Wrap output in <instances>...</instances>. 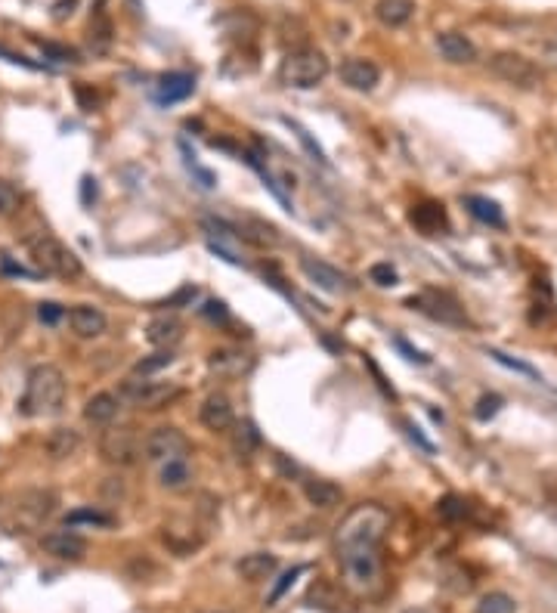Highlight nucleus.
Wrapping results in <instances>:
<instances>
[{
  "instance_id": "1",
  "label": "nucleus",
  "mask_w": 557,
  "mask_h": 613,
  "mask_svg": "<svg viewBox=\"0 0 557 613\" xmlns=\"http://www.w3.org/2000/svg\"><path fill=\"white\" fill-rule=\"evenodd\" d=\"M65 394H69V381H65L62 369L53 363H41L25 378V394L19 400V409L28 418H53L62 412Z\"/></svg>"
},
{
  "instance_id": "2",
  "label": "nucleus",
  "mask_w": 557,
  "mask_h": 613,
  "mask_svg": "<svg viewBox=\"0 0 557 613\" xmlns=\"http://www.w3.org/2000/svg\"><path fill=\"white\" fill-rule=\"evenodd\" d=\"M338 564L344 573V583L356 595H375L384 583V561L381 545H347L338 548Z\"/></svg>"
},
{
  "instance_id": "3",
  "label": "nucleus",
  "mask_w": 557,
  "mask_h": 613,
  "mask_svg": "<svg viewBox=\"0 0 557 613\" xmlns=\"http://www.w3.org/2000/svg\"><path fill=\"white\" fill-rule=\"evenodd\" d=\"M59 499L53 490L35 487L10 496V505L0 502V527H10L13 533H31L38 530L50 514L56 511Z\"/></svg>"
},
{
  "instance_id": "4",
  "label": "nucleus",
  "mask_w": 557,
  "mask_h": 613,
  "mask_svg": "<svg viewBox=\"0 0 557 613\" xmlns=\"http://www.w3.org/2000/svg\"><path fill=\"white\" fill-rule=\"evenodd\" d=\"M31 261L38 264V273L56 276V279H78L84 273L78 254L65 248L50 230H35V233H25L22 236Z\"/></svg>"
},
{
  "instance_id": "5",
  "label": "nucleus",
  "mask_w": 557,
  "mask_h": 613,
  "mask_svg": "<svg viewBox=\"0 0 557 613\" xmlns=\"http://www.w3.org/2000/svg\"><path fill=\"white\" fill-rule=\"evenodd\" d=\"M387 530H390V514L381 505L369 502V505L353 508L347 518L341 521L335 545L338 548H347V545H381Z\"/></svg>"
},
{
  "instance_id": "6",
  "label": "nucleus",
  "mask_w": 557,
  "mask_h": 613,
  "mask_svg": "<svg viewBox=\"0 0 557 613\" xmlns=\"http://www.w3.org/2000/svg\"><path fill=\"white\" fill-rule=\"evenodd\" d=\"M329 78V59L316 47H294L279 62V81L294 90H313Z\"/></svg>"
},
{
  "instance_id": "7",
  "label": "nucleus",
  "mask_w": 557,
  "mask_h": 613,
  "mask_svg": "<svg viewBox=\"0 0 557 613\" xmlns=\"http://www.w3.org/2000/svg\"><path fill=\"white\" fill-rule=\"evenodd\" d=\"M143 440L146 437L137 425H109L100 437V456L118 468L137 465L143 456Z\"/></svg>"
},
{
  "instance_id": "8",
  "label": "nucleus",
  "mask_w": 557,
  "mask_h": 613,
  "mask_svg": "<svg viewBox=\"0 0 557 613\" xmlns=\"http://www.w3.org/2000/svg\"><path fill=\"white\" fill-rule=\"evenodd\" d=\"M121 394L134 403V406H140V409H146V412H158V409H168L174 400H180V394H183V387L180 384H174V381H149V378H127L124 381V387H121Z\"/></svg>"
},
{
  "instance_id": "9",
  "label": "nucleus",
  "mask_w": 557,
  "mask_h": 613,
  "mask_svg": "<svg viewBox=\"0 0 557 613\" xmlns=\"http://www.w3.org/2000/svg\"><path fill=\"white\" fill-rule=\"evenodd\" d=\"M489 72L511 87H520V90H533L542 84V69L536 66V62L520 56V53H511V50H502L489 59Z\"/></svg>"
},
{
  "instance_id": "10",
  "label": "nucleus",
  "mask_w": 557,
  "mask_h": 613,
  "mask_svg": "<svg viewBox=\"0 0 557 613\" xmlns=\"http://www.w3.org/2000/svg\"><path fill=\"white\" fill-rule=\"evenodd\" d=\"M189 449H192L189 437L174 425H161V428L149 431L143 440V456L155 465L171 462V459H189Z\"/></svg>"
},
{
  "instance_id": "11",
  "label": "nucleus",
  "mask_w": 557,
  "mask_h": 613,
  "mask_svg": "<svg viewBox=\"0 0 557 613\" xmlns=\"http://www.w3.org/2000/svg\"><path fill=\"white\" fill-rule=\"evenodd\" d=\"M406 307L431 316L434 322H443V326H468V316H465V307L458 304L449 292H421V295H412L406 301Z\"/></svg>"
},
{
  "instance_id": "12",
  "label": "nucleus",
  "mask_w": 557,
  "mask_h": 613,
  "mask_svg": "<svg viewBox=\"0 0 557 613\" xmlns=\"http://www.w3.org/2000/svg\"><path fill=\"white\" fill-rule=\"evenodd\" d=\"M298 267H301V273L316 285V288H322V292H329V295H344V292H350V279L338 270V267H332L329 261H319V257H310V254H304L301 261H298Z\"/></svg>"
},
{
  "instance_id": "13",
  "label": "nucleus",
  "mask_w": 557,
  "mask_h": 613,
  "mask_svg": "<svg viewBox=\"0 0 557 613\" xmlns=\"http://www.w3.org/2000/svg\"><path fill=\"white\" fill-rule=\"evenodd\" d=\"M41 548L59 561H81L87 555V539L75 530H50L41 536Z\"/></svg>"
},
{
  "instance_id": "14",
  "label": "nucleus",
  "mask_w": 557,
  "mask_h": 613,
  "mask_svg": "<svg viewBox=\"0 0 557 613\" xmlns=\"http://www.w3.org/2000/svg\"><path fill=\"white\" fill-rule=\"evenodd\" d=\"M65 316H69L72 335H75V338H84V341L100 338V335H106V329H109L106 313H103L100 307H93V304H78V307H72Z\"/></svg>"
},
{
  "instance_id": "15",
  "label": "nucleus",
  "mask_w": 557,
  "mask_h": 613,
  "mask_svg": "<svg viewBox=\"0 0 557 613\" xmlns=\"http://www.w3.org/2000/svg\"><path fill=\"white\" fill-rule=\"evenodd\" d=\"M341 81H344L347 87H353V90L369 93V90L378 87V81H381V69L375 66L372 59L350 56V59L341 62Z\"/></svg>"
},
{
  "instance_id": "16",
  "label": "nucleus",
  "mask_w": 557,
  "mask_h": 613,
  "mask_svg": "<svg viewBox=\"0 0 557 613\" xmlns=\"http://www.w3.org/2000/svg\"><path fill=\"white\" fill-rule=\"evenodd\" d=\"M199 422H202L208 431H214V434L233 428V425H236V412H233V403H229V397H226V394H211V397H205V403H202V409H199Z\"/></svg>"
},
{
  "instance_id": "17",
  "label": "nucleus",
  "mask_w": 557,
  "mask_h": 613,
  "mask_svg": "<svg viewBox=\"0 0 557 613\" xmlns=\"http://www.w3.org/2000/svg\"><path fill=\"white\" fill-rule=\"evenodd\" d=\"M437 50L446 62H452V66H471V62L477 59L474 41L468 35H462V31H440Z\"/></svg>"
},
{
  "instance_id": "18",
  "label": "nucleus",
  "mask_w": 557,
  "mask_h": 613,
  "mask_svg": "<svg viewBox=\"0 0 557 613\" xmlns=\"http://www.w3.org/2000/svg\"><path fill=\"white\" fill-rule=\"evenodd\" d=\"M183 338V322L174 313H158L146 326V341L158 350H171Z\"/></svg>"
},
{
  "instance_id": "19",
  "label": "nucleus",
  "mask_w": 557,
  "mask_h": 613,
  "mask_svg": "<svg viewBox=\"0 0 557 613\" xmlns=\"http://www.w3.org/2000/svg\"><path fill=\"white\" fill-rule=\"evenodd\" d=\"M208 369L217 378H239L251 369V357L242 350H233V347H220L208 357Z\"/></svg>"
},
{
  "instance_id": "20",
  "label": "nucleus",
  "mask_w": 557,
  "mask_h": 613,
  "mask_svg": "<svg viewBox=\"0 0 557 613\" xmlns=\"http://www.w3.org/2000/svg\"><path fill=\"white\" fill-rule=\"evenodd\" d=\"M236 230H239V239H242V242H251V245H257V248H279V245H282L279 230L273 227V223L260 220V217H242Z\"/></svg>"
},
{
  "instance_id": "21",
  "label": "nucleus",
  "mask_w": 557,
  "mask_h": 613,
  "mask_svg": "<svg viewBox=\"0 0 557 613\" xmlns=\"http://www.w3.org/2000/svg\"><path fill=\"white\" fill-rule=\"evenodd\" d=\"M279 570V558L273 552H251L236 564V573L245 579V583H264Z\"/></svg>"
},
{
  "instance_id": "22",
  "label": "nucleus",
  "mask_w": 557,
  "mask_h": 613,
  "mask_svg": "<svg viewBox=\"0 0 557 613\" xmlns=\"http://www.w3.org/2000/svg\"><path fill=\"white\" fill-rule=\"evenodd\" d=\"M195 93V78L186 75V72H171L158 81V90H155V100L161 106H168V103H183L186 96Z\"/></svg>"
},
{
  "instance_id": "23",
  "label": "nucleus",
  "mask_w": 557,
  "mask_h": 613,
  "mask_svg": "<svg viewBox=\"0 0 557 613\" xmlns=\"http://www.w3.org/2000/svg\"><path fill=\"white\" fill-rule=\"evenodd\" d=\"M412 223L424 233V236H437L449 227V217H446V208L440 202H421L412 208Z\"/></svg>"
},
{
  "instance_id": "24",
  "label": "nucleus",
  "mask_w": 557,
  "mask_h": 613,
  "mask_svg": "<svg viewBox=\"0 0 557 613\" xmlns=\"http://www.w3.org/2000/svg\"><path fill=\"white\" fill-rule=\"evenodd\" d=\"M118 409H121V397H115V394L103 391V394H93V397L84 403V418H87L90 425H100V428H106V425H112V422H115Z\"/></svg>"
},
{
  "instance_id": "25",
  "label": "nucleus",
  "mask_w": 557,
  "mask_h": 613,
  "mask_svg": "<svg viewBox=\"0 0 557 613\" xmlns=\"http://www.w3.org/2000/svg\"><path fill=\"white\" fill-rule=\"evenodd\" d=\"M304 496L319 511H332V508H338L344 502V490L332 480H307L304 483Z\"/></svg>"
},
{
  "instance_id": "26",
  "label": "nucleus",
  "mask_w": 557,
  "mask_h": 613,
  "mask_svg": "<svg viewBox=\"0 0 557 613\" xmlns=\"http://www.w3.org/2000/svg\"><path fill=\"white\" fill-rule=\"evenodd\" d=\"M192 477H195V471H192L189 459H171V462H161V468H158V483L171 493L189 490Z\"/></svg>"
},
{
  "instance_id": "27",
  "label": "nucleus",
  "mask_w": 557,
  "mask_h": 613,
  "mask_svg": "<svg viewBox=\"0 0 557 613\" xmlns=\"http://www.w3.org/2000/svg\"><path fill=\"white\" fill-rule=\"evenodd\" d=\"M44 449H47V456H50L53 462H65V459L78 456V449H81V434H78L75 428H56V431H50Z\"/></svg>"
},
{
  "instance_id": "28",
  "label": "nucleus",
  "mask_w": 557,
  "mask_h": 613,
  "mask_svg": "<svg viewBox=\"0 0 557 613\" xmlns=\"http://www.w3.org/2000/svg\"><path fill=\"white\" fill-rule=\"evenodd\" d=\"M415 16V0H378L375 19L384 28H403Z\"/></svg>"
},
{
  "instance_id": "29",
  "label": "nucleus",
  "mask_w": 557,
  "mask_h": 613,
  "mask_svg": "<svg viewBox=\"0 0 557 613\" xmlns=\"http://www.w3.org/2000/svg\"><path fill=\"white\" fill-rule=\"evenodd\" d=\"M465 205H468L471 217H477L480 223H486V227H496V230L505 227V211H502L499 202L486 199V196H468Z\"/></svg>"
},
{
  "instance_id": "30",
  "label": "nucleus",
  "mask_w": 557,
  "mask_h": 613,
  "mask_svg": "<svg viewBox=\"0 0 557 613\" xmlns=\"http://www.w3.org/2000/svg\"><path fill=\"white\" fill-rule=\"evenodd\" d=\"M87 41H90V50H93V53H106V50L112 47V22H109V16H106L103 10L93 16Z\"/></svg>"
},
{
  "instance_id": "31",
  "label": "nucleus",
  "mask_w": 557,
  "mask_h": 613,
  "mask_svg": "<svg viewBox=\"0 0 557 613\" xmlns=\"http://www.w3.org/2000/svg\"><path fill=\"white\" fill-rule=\"evenodd\" d=\"M81 524H87V527H112L115 518L109 511H100V508H75V511H69L65 527H81Z\"/></svg>"
},
{
  "instance_id": "32",
  "label": "nucleus",
  "mask_w": 557,
  "mask_h": 613,
  "mask_svg": "<svg viewBox=\"0 0 557 613\" xmlns=\"http://www.w3.org/2000/svg\"><path fill=\"white\" fill-rule=\"evenodd\" d=\"M233 428H236V431H233V453H236L239 459H251L254 449L260 446V437H257L254 425H251V422H239V425H233Z\"/></svg>"
},
{
  "instance_id": "33",
  "label": "nucleus",
  "mask_w": 557,
  "mask_h": 613,
  "mask_svg": "<svg viewBox=\"0 0 557 613\" xmlns=\"http://www.w3.org/2000/svg\"><path fill=\"white\" fill-rule=\"evenodd\" d=\"M437 514H440L443 521L455 524V521H465V518H468L471 505H468L462 496H443V499L437 502Z\"/></svg>"
},
{
  "instance_id": "34",
  "label": "nucleus",
  "mask_w": 557,
  "mask_h": 613,
  "mask_svg": "<svg viewBox=\"0 0 557 613\" xmlns=\"http://www.w3.org/2000/svg\"><path fill=\"white\" fill-rule=\"evenodd\" d=\"M174 363V353L171 350H158V353H149V357H143L137 366H134V375L137 378H149L161 369H168Z\"/></svg>"
},
{
  "instance_id": "35",
  "label": "nucleus",
  "mask_w": 557,
  "mask_h": 613,
  "mask_svg": "<svg viewBox=\"0 0 557 613\" xmlns=\"http://www.w3.org/2000/svg\"><path fill=\"white\" fill-rule=\"evenodd\" d=\"M22 211V192L16 189V183L0 177V217H16Z\"/></svg>"
},
{
  "instance_id": "36",
  "label": "nucleus",
  "mask_w": 557,
  "mask_h": 613,
  "mask_svg": "<svg viewBox=\"0 0 557 613\" xmlns=\"http://www.w3.org/2000/svg\"><path fill=\"white\" fill-rule=\"evenodd\" d=\"M477 613H517V601L505 592H489L477 601Z\"/></svg>"
},
{
  "instance_id": "37",
  "label": "nucleus",
  "mask_w": 557,
  "mask_h": 613,
  "mask_svg": "<svg viewBox=\"0 0 557 613\" xmlns=\"http://www.w3.org/2000/svg\"><path fill=\"white\" fill-rule=\"evenodd\" d=\"M307 573V567L304 564H298V567H291V570H285L282 576H279V583L273 586V592L267 595V607H276L282 598H285V592L294 586V583H298V576H304Z\"/></svg>"
},
{
  "instance_id": "38",
  "label": "nucleus",
  "mask_w": 557,
  "mask_h": 613,
  "mask_svg": "<svg viewBox=\"0 0 557 613\" xmlns=\"http://www.w3.org/2000/svg\"><path fill=\"white\" fill-rule=\"evenodd\" d=\"M285 124H288V127H291V131H294V137H298V140H301V146L307 149V155H310L313 161H319V165H329V158H325L322 146H319V143H316V140H313V137H310V134L304 131V127H301L298 121H288V118H285Z\"/></svg>"
},
{
  "instance_id": "39",
  "label": "nucleus",
  "mask_w": 557,
  "mask_h": 613,
  "mask_svg": "<svg viewBox=\"0 0 557 613\" xmlns=\"http://www.w3.org/2000/svg\"><path fill=\"white\" fill-rule=\"evenodd\" d=\"M180 149H183V158H186V168H189L195 177H199V183H202L205 189H214V183H217V180H214V174H211V171H205V168L199 165V161H195V155L186 149V143H180Z\"/></svg>"
},
{
  "instance_id": "40",
  "label": "nucleus",
  "mask_w": 557,
  "mask_h": 613,
  "mask_svg": "<svg viewBox=\"0 0 557 613\" xmlns=\"http://www.w3.org/2000/svg\"><path fill=\"white\" fill-rule=\"evenodd\" d=\"M489 357H493L496 363H502V366H508V369H514V372H520V375H530V378H539V372L530 366V363H520V360H511L508 353H502V350H486Z\"/></svg>"
},
{
  "instance_id": "41",
  "label": "nucleus",
  "mask_w": 557,
  "mask_h": 613,
  "mask_svg": "<svg viewBox=\"0 0 557 613\" xmlns=\"http://www.w3.org/2000/svg\"><path fill=\"white\" fill-rule=\"evenodd\" d=\"M499 409H502V397L499 394H486L477 403V418H480V422H489V418H493Z\"/></svg>"
},
{
  "instance_id": "42",
  "label": "nucleus",
  "mask_w": 557,
  "mask_h": 613,
  "mask_svg": "<svg viewBox=\"0 0 557 613\" xmlns=\"http://www.w3.org/2000/svg\"><path fill=\"white\" fill-rule=\"evenodd\" d=\"M369 279L381 288H390V285H397V270H393L390 264H375L369 270Z\"/></svg>"
},
{
  "instance_id": "43",
  "label": "nucleus",
  "mask_w": 557,
  "mask_h": 613,
  "mask_svg": "<svg viewBox=\"0 0 557 613\" xmlns=\"http://www.w3.org/2000/svg\"><path fill=\"white\" fill-rule=\"evenodd\" d=\"M41 50L56 59V62H78V53L72 47H59V44H50V41H41Z\"/></svg>"
},
{
  "instance_id": "44",
  "label": "nucleus",
  "mask_w": 557,
  "mask_h": 613,
  "mask_svg": "<svg viewBox=\"0 0 557 613\" xmlns=\"http://www.w3.org/2000/svg\"><path fill=\"white\" fill-rule=\"evenodd\" d=\"M62 316H65V307H59V304H53V301L38 304V319L44 322V326H56Z\"/></svg>"
},
{
  "instance_id": "45",
  "label": "nucleus",
  "mask_w": 557,
  "mask_h": 613,
  "mask_svg": "<svg viewBox=\"0 0 557 613\" xmlns=\"http://www.w3.org/2000/svg\"><path fill=\"white\" fill-rule=\"evenodd\" d=\"M202 316H208L211 322H229V310H226V304L223 301H208L205 307H202Z\"/></svg>"
},
{
  "instance_id": "46",
  "label": "nucleus",
  "mask_w": 557,
  "mask_h": 613,
  "mask_svg": "<svg viewBox=\"0 0 557 613\" xmlns=\"http://www.w3.org/2000/svg\"><path fill=\"white\" fill-rule=\"evenodd\" d=\"M403 428H406L409 440H415V443H418V446L424 449V453H428V456H434V443H431L428 437H424V434H421V431H418V428H415L412 422H403Z\"/></svg>"
},
{
  "instance_id": "47",
  "label": "nucleus",
  "mask_w": 557,
  "mask_h": 613,
  "mask_svg": "<svg viewBox=\"0 0 557 613\" xmlns=\"http://www.w3.org/2000/svg\"><path fill=\"white\" fill-rule=\"evenodd\" d=\"M393 344H397V350H403L406 353V360H412V363H428V357H424L421 350H415L406 338H393Z\"/></svg>"
},
{
  "instance_id": "48",
  "label": "nucleus",
  "mask_w": 557,
  "mask_h": 613,
  "mask_svg": "<svg viewBox=\"0 0 557 613\" xmlns=\"http://www.w3.org/2000/svg\"><path fill=\"white\" fill-rule=\"evenodd\" d=\"M192 298H195V288L186 285V288H180V292L168 301V307H180V304H186V301H192Z\"/></svg>"
},
{
  "instance_id": "49",
  "label": "nucleus",
  "mask_w": 557,
  "mask_h": 613,
  "mask_svg": "<svg viewBox=\"0 0 557 613\" xmlns=\"http://www.w3.org/2000/svg\"><path fill=\"white\" fill-rule=\"evenodd\" d=\"M78 4V0H59V4L53 7V19H65V16H72V7Z\"/></svg>"
},
{
  "instance_id": "50",
  "label": "nucleus",
  "mask_w": 557,
  "mask_h": 613,
  "mask_svg": "<svg viewBox=\"0 0 557 613\" xmlns=\"http://www.w3.org/2000/svg\"><path fill=\"white\" fill-rule=\"evenodd\" d=\"M4 270L7 273H13V276H25V279H38V273H31V270H25V267H16V264H10L7 257H4Z\"/></svg>"
},
{
  "instance_id": "51",
  "label": "nucleus",
  "mask_w": 557,
  "mask_h": 613,
  "mask_svg": "<svg viewBox=\"0 0 557 613\" xmlns=\"http://www.w3.org/2000/svg\"><path fill=\"white\" fill-rule=\"evenodd\" d=\"M81 183H84V205H90V196L96 199V180H90V177H84Z\"/></svg>"
},
{
  "instance_id": "52",
  "label": "nucleus",
  "mask_w": 557,
  "mask_h": 613,
  "mask_svg": "<svg viewBox=\"0 0 557 613\" xmlns=\"http://www.w3.org/2000/svg\"><path fill=\"white\" fill-rule=\"evenodd\" d=\"M403 613H431L428 607H409V610H403Z\"/></svg>"
}]
</instances>
